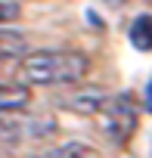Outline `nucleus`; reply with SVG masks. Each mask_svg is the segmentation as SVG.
Masks as SVG:
<instances>
[{
	"instance_id": "obj_1",
	"label": "nucleus",
	"mask_w": 152,
	"mask_h": 158,
	"mask_svg": "<svg viewBox=\"0 0 152 158\" xmlns=\"http://www.w3.org/2000/svg\"><path fill=\"white\" fill-rule=\"evenodd\" d=\"M90 71V59L81 50L68 47H47V50H31L19 59V84L25 87H65L84 81Z\"/></svg>"
},
{
	"instance_id": "obj_2",
	"label": "nucleus",
	"mask_w": 152,
	"mask_h": 158,
	"mask_svg": "<svg viewBox=\"0 0 152 158\" xmlns=\"http://www.w3.org/2000/svg\"><path fill=\"white\" fill-rule=\"evenodd\" d=\"M103 133L115 143V146H124L133 130H137V121H140V112H137V102L130 93H118L112 99H106L103 106Z\"/></svg>"
},
{
	"instance_id": "obj_3",
	"label": "nucleus",
	"mask_w": 152,
	"mask_h": 158,
	"mask_svg": "<svg viewBox=\"0 0 152 158\" xmlns=\"http://www.w3.org/2000/svg\"><path fill=\"white\" fill-rule=\"evenodd\" d=\"M106 93L96 90V87H87V90H78V93H71V96H62V109L68 112H78V115H99L103 106H106Z\"/></svg>"
},
{
	"instance_id": "obj_4",
	"label": "nucleus",
	"mask_w": 152,
	"mask_h": 158,
	"mask_svg": "<svg viewBox=\"0 0 152 158\" xmlns=\"http://www.w3.org/2000/svg\"><path fill=\"white\" fill-rule=\"evenodd\" d=\"M31 102V90L25 84H0V112H19Z\"/></svg>"
},
{
	"instance_id": "obj_5",
	"label": "nucleus",
	"mask_w": 152,
	"mask_h": 158,
	"mask_svg": "<svg viewBox=\"0 0 152 158\" xmlns=\"http://www.w3.org/2000/svg\"><path fill=\"white\" fill-rule=\"evenodd\" d=\"M127 37H130L133 50H140V53H149V50H152V16H149V13L137 16V19L130 22V31H127Z\"/></svg>"
},
{
	"instance_id": "obj_6",
	"label": "nucleus",
	"mask_w": 152,
	"mask_h": 158,
	"mask_svg": "<svg viewBox=\"0 0 152 158\" xmlns=\"http://www.w3.org/2000/svg\"><path fill=\"white\" fill-rule=\"evenodd\" d=\"M28 53V40L25 34L13 31V28H0V59H16Z\"/></svg>"
},
{
	"instance_id": "obj_7",
	"label": "nucleus",
	"mask_w": 152,
	"mask_h": 158,
	"mask_svg": "<svg viewBox=\"0 0 152 158\" xmlns=\"http://www.w3.org/2000/svg\"><path fill=\"white\" fill-rule=\"evenodd\" d=\"M34 158H96V152L84 143H62V146H50L37 152Z\"/></svg>"
},
{
	"instance_id": "obj_8",
	"label": "nucleus",
	"mask_w": 152,
	"mask_h": 158,
	"mask_svg": "<svg viewBox=\"0 0 152 158\" xmlns=\"http://www.w3.org/2000/svg\"><path fill=\"white\" fill-rule=\"evenodd\" d=\"M19 16H22V6L16 3V0H0V28L16 22Z\"/></svg>"
},
{
	"instance_id": "obj_9",
	"label": "nucleus",
	"mask_w": 152,
	"mask_h": 158,
	"mask_svg": "<svg viewBox=\"0 0 152 158\" xmlns=\"http://www.w3.org/2000/svg\"><path fill=\"white\" fill-rule=\"evenodd\" d=\"M146 109L152 112V81H149V87H146Z\"/></svg>"
},
{
	"instance_id": "obj_10",
	"label": "nucleus",
	"mask_w": 152,
	"mask_h": 158,
	"mask_svg": "<svg viewBox=\"0 0 152 158\" xmlns=\"http://www.w3.org/2000/svg\"><path fill=\"white\" fill-rule=\"evenodd\" d=\"M103 3H109V6H118V3H124V0H103Z\"/></svg>"
}]
</instances>
